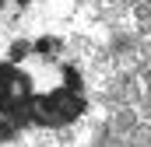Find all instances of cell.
<instances>
[{
  "label": "cell",
  "instance_id": "cell-1",
  "mask_svg": "<svg viewBox=\"0 0 151 147\" xmlns=\"http://www.w3.org/2000/svg\"><path fill=\"white\" fill-rule=\"evenodd\" d=\"M84 109V77L60 39H21L0 56V140L67 126Z\"/></svg>",
  "mask_w": 151,
  "mask_h": 147
},
{
  "label": "cell",
  "instance_id": "cell-2",
  "mask_svg": "<svg viewBox=\"0 0 151 147\" xmlns=\"http://www.w3.org/2000/svg\"><path fill=\"white\" fill-rule=\"evenodd\" d=\"M28 4H32V0H0V18H4V21H14Z\"/></svg>",
  "mask_w": 151,
  "mask_h": 147
}]
</instances>
